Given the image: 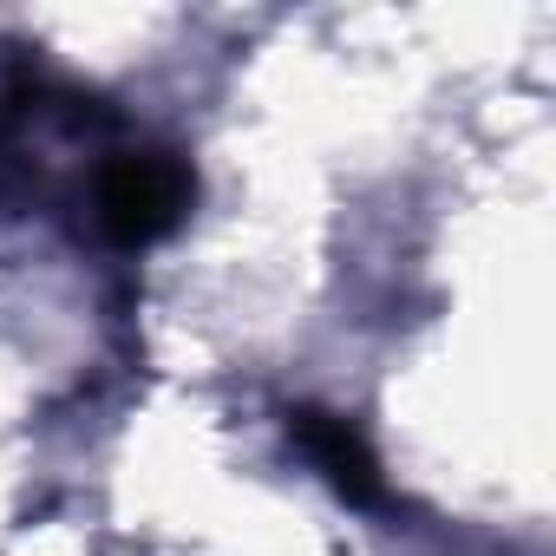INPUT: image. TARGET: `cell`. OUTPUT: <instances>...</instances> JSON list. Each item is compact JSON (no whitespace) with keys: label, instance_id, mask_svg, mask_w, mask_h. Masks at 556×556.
<instances>
[{"label":"cell","instance_id":"6da1fadb","mask_svg":"<svg viewBox=\"0 0 556 556\" xmlns=\"http://www.w3.org/2000/svg\"><path fill=\"white\" fill-rule=\"evenodd\" d=\"M99 229L105 242L118 249H151L164 242L190 203H197V170L184 151H164V144H138V151H118L105 170H99Z\"/></svg>","mask_w":556,"mask_h":556},{"label":"cell","instance_id":"7a4b0ae2","mask_svg":"<svg viewBox=\"0 0 556 556\" xmlns=\"http://www.w3.org/2000/svg\"><path fill=\"white\" fill-rule=\"evenodd\" d=\"M282 419H289V439H295L302 458L328 478L334 497H348V504H361V510H393V484H387L374 445L361 439V426H348V419L328 413V406H289Z\"/></svg>","mask_w":556,"mask_h":556}]
</instances>
